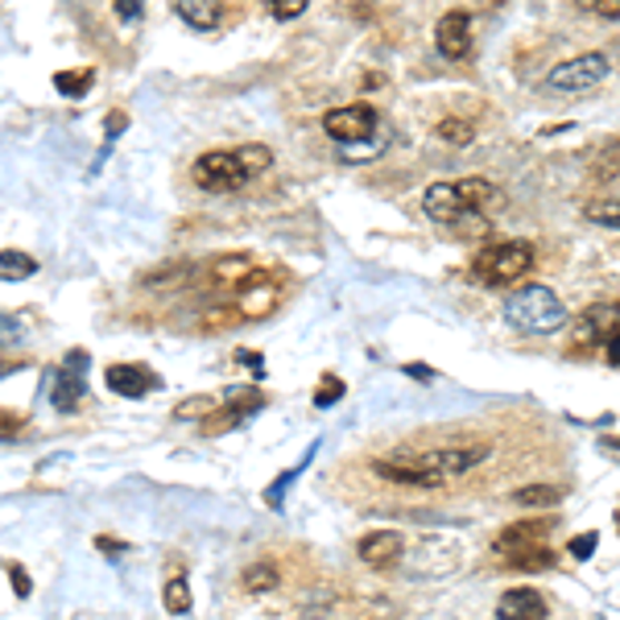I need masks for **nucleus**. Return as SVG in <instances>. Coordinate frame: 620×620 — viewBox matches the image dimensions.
Instances as JSON below:
<instances>
[{"instance_id": "nucleus-39", "label": "nucleus", "mask_w": 620, "mask_h": 620, "mask_svg": "<svg viewBox=\"0 0 620 620\" xmlns=\"http://www.w3.org/2000/svg\"><path fill=\"white\" fill-rule=\"evenodd\" d=\"M104 132H108V141H112L116 132H125V116H112V125H104Z\"/></svg>"}, {"instance_id": "nucleus-21", "label": "nucleus", "mask_w": 620, "mask_h": 620, "mask_svg": "<svg viewBox=\"0 0 620 620\" xmlns=\"http://www.w3.org/2000/svg\"><path fill=\"white\" fill-rule=\"evenodd\" d=\"M240 588H245L248 596H265L277 588V567L274 563H253L245 571V579H240Z\"/></svg>"}, {"instance_id": "nucleus-31", "label": "nucleus", "mask_w": 620, "mask_h": 620, "mask_svg": "<svg viewBox=\"0 0 620 620\" xmlns=\"http://www.w3.org/2000/svg\"><path fill=\"white\" fill-rule=\"evenodd\" d=\"M294 476H298V468H294V472H282V480L265 489V505H274V509L282 505V501H286V489H289V484H294Z\"/></svg>"}, {"instance_id": "nucleus-5", "label": "nucleus", "mask_w": 620, "mask_h": 620, "mask_svg": "<svg viewBox=\"0 0 620 620\" xmlns=\"http://www.w3.org/2000/svg\"><path fill=\"white\" fill-rule=\"evenodd\" d=\"M397 463H410L419 472H431V476L447 480L472 472L476 463L489 460V443H468V447H431V451H397L393 455Z\"/></svg>"}, {"instance_id": "nucleus-26", "label": "nucleus", "mask_w": 620, "mask_h": 620, "mask_svg": "<svg viewBox=\"0 0 620 620\" xmlns=\"http://www.w3.org/2000/svg\"><path fill=\"white\" fill-rule=\"evenodd\" d=\"M339 397H344V381H339V376H323V385L315 390V405H318V410H332Z\"/></svg>"}, {"instance_id": "nucleus-10", "label": "nucleus", "mask_w": 620, "mask_h": 620, "mask_svg": "<svg viewBox=\"0 0 620 620\" xmlns=\"http://www.w3.org/2000/svg\"><path fill=\"white\" fill-rule=\"evenodd\" d=\"M434 46H439V55L451 58V62L468 58V50H472V13L451 9V13L439 17V26H434Z\"/></svg>"}, {"instance_id": "nucleus-30", "label": "nucleus", "mask_w": 620, "mask_h": 620, "mask_svg": "<svg viewBox=\"0 0 620 620\" xmlns=\"http://www.w3.org/2000/svg\"><path fill=\"white\" fill-rule=\"evenodd\" d=\"M554 563V554L547 547L534 550V554H521V559H509V567H518V571H538V567H550Z\"/></svg>"}, {"instance_id": "nucleus-16", "label": "nucleus", "mask_w": 620, "mask_h": 620, "mask_svg": "<svg viewBox=\"0 0 620 620\" xmlns=\"http://www.w3.org/2000/svg\"><path fill=\"white\" fill-rule=\"evenodd\" d=\"M174 9L199 33H207V29H216L224 21V0H174Z\"/></svg>"}, {"instance_id": "nucleus-7", "label": "nucleus", "mask_w": 620, "mask_h": 620, "mask_svg": "<svg viewBox=\"0 0 620 620\" xmlns=\"http://www.w3.org/2000/svg\"><path fill=\"white\" fill-rule=\"evenodd\" d=\"M381 125V116L376 108L368 104H347V108H332V112H323V132L339 145H356V141H368Z\"/></svg>"}, {"instance_id": "nucleus-19", "label": "nucleus", "mask_w": 620, "mask_h": 620, "mask_svg": "<svg viewBox=\"0 0 620 620\" xmlns=\"http://www.w3.org/2000/svg\"><path fill=\"white\" fill-rule=\"evenodd\" d=\"M559 501H563V489H554V484H530V489L513 492V505L521 509H550Z\"/></svg>"}, {"instance_id": "nucleus-24", "label": "nucleus", "mask_w": 620, "mask_h": 620, "mask_svg": "<svg viewBox=\"0 0 620 620\" xmlns=\"http://www.w3.org/2000/svg\"><path fill=\"white\" fill-rule=\"evenodd\" d=\"M588 219H592V224H604L608 232H617V224H620L617 195H608V203H592V207H588Z\"/></svg>"}, {"instance_id": "nucleus-34", "label": "nucleus", "mask_w": 620, "mask_h": 620, "mask_svg": "<svg viewBox=\"0 0 620 620\" xmlns=\"http://www.w3.org/2000/svg\"><path fill=\"white\" fill-rule=\"evenodd\" d=\"M9 579H13V592L21 596V600H26L29 592H33V583H29V575H26V567H9Z\"/></svg>"}, {"instance_id": "nucleus-4", "label": "nucleus", "mask_w": 620, "mask_h": 620, "mask_svg": "<svg viewBox=\"0 0 620 620\" xmlns=\"http://www.w3.org/2000/svg\"><path fill=\"white\" fill-rule=\"evenodd\" d=\"M534 269V245L530 240H496V245H484L472 257V282L480 286H509Z\"/></svg>"}, {"instance_id": "nucleus-25", "label": "nucleus", "mask_w": 620, "mask_h": 620, "mask_svg": "<svg viewBox=\"0 0 620 620\" xmlns=\"http://www.w3.org/2000/svg\"><path fill=\"white\" fill-rule=\"evenodd\" d=\"M451 228L460 232V236H489V216L484 211H463Z\"/></svg>"}, {"instance_id": "nucleus-37", "label": "nucleus", "mask_w": 620, "mask_h": 620, "mask_svg": "<svg viewBox=\"0 0 620 620\" xmlns=\"http://www.w3.org/2000/svg\"><path fill=\"white\" fill-rule=\"evenodd\" d=\"M116 13L125 17V21H132V17L141 13V0H116Z\"/></svg>"}, {"instance_id": "nucleus-23", "label": "nucleus", "mask_w": 620, "mask_h": 620, "mask_svg": "<svg viewBox=\"0 0 620 620\" xmlns=\"http://www.w3.org/2000/svg\"><path fill=\"white\" fill-rule=\"evenodd\" d=\"M434 132H439V141L463 149V145H472V137H476V125H468V120H443Z\"/></svg>"}, {"instance_id": "nucleus-6", "label": "nucleus", "mask_w": 620, "mask_h": 620, "mask_svg": "<svg viewBox=\"0 0 620 620\" xmlns=\"http://www.w3.org/2000/svg\"><path fill=\"white\" fill-rule=\"evenodd\" d=\"M608 75H612V62L592 50V55H579V58L559 62V67L547 75V91H554V96H583V91H596Z\"/></svg>"}, {"instance_id": "nucleus-15", "label": "nucleus", "mask_w": 620, "mask_h": 620, "mask_svg": "<svg viewBox=\"0 0 620 620\" xmlns=\"http://www.w3.org/2000/svg\"><path fill=\"white\" fill-rule=\"evenodd\" d=\"M373 472L381 480H390V484H405V489H439V484H443V480L431 476V472H419V468L397 463V460H373Z\"/></svg>"}, {"instance_id": "nucleus-20", "label": "nucleus", "mask_w": 620, "mask_h": 620, "mask_svg": "<svg viewBox=\"0 0 620 620\" xmlns=\"http://www.w3.org/2000/svg\"><path fill=\"white\" fill-rule=\"evenodd\" d=\"M55 87L62 91V96H75V100H83L87 91L96 87V71H87V67H79V71H58L55 75Z\"/></svg>"}, {"instance_id": "nucleus-11", "label": "nucleus", "mask_w": 620, "mask_h": 620, "mask_svg": "<svg viewBox=\"0 0 620 620\" xmlns=\"http://www.w3.org/2000/svg\"><path fill=\"white\" fill-rule=\"evenodd\" d=\"M236 303L248 315H265L277 303V277L265 269H245V277H236Z\"/></svg>"}, {"instance_id": "nucleus-33", "label": "nucleus", "mask_w": 620, "mask_h": 620, "mask_svg": "<svg viewBox=\"0 0 620 620\" xmlns=\"http://www.w3.org/2000/svg\"><path fill=\"white\" fill-rule=\"evenodd\" d=\"M13 339H21V323L9 311H0V344H13Z\"/></svg>"}, {"instance_id": "nucleus-14", "label": "nucleus", "mask_w": 620, "mask_h": 620, "mask_svg": "<svg viewBox=\"0 0 620 620\" xmlns=\"http://www.w3.org/2000/svg\"><path fill=\"white\" fill-rule=\"evenodd\" d=\"M104 381H108V390L120 393V397H145V393H154L161 385L158 376L149 373V368H141V364H112Z\"/></svg>"}, {"instance_id": "nucleus-1", "label": "nucleus", "mask_w": 620, "mask_h": 620, "mask_svg": "<svg viewBox=\"0 0 620 620\" xmlns=\"http://www.w3.org/2000/svg\"><path fill=\"white\" fill-rule=\"evenodd\" d=\"M274 166V154L265 145H240V149H211L190 166L195 187L211 190V195H228L240 190L245 183L260 178V174Z\"/></svg>"}, {"instance_id": "nucleus-9", "label": "nucleus", "mask_w": 620, "mask_h": 620, "mask_svg": "<svg viewBox=\"0 0 620 620\" xmlns=\"http://www.w3.org/2000/svg\"><path fill=\"white\" fill-rule=\"evenodd\" d=\"M608 335H617V306H588L583 315L571 323V344L579 352H592V347H604Z\"/></svg>"}, {"instance_id": "nucleus-22", "label": "nucleus", "mask_w": 620, "mask_h": 620, "mask_svg": "<svg viewBox=\"0 0 620 620\" xmlns=\"http://www.w3.org/2000/svg\"><path fill=\"white\" fill-rule=\"evenodd\" d=\"M161 600H166V612H170V617H187V612H190V588H187V579L174 575L170 583H166Z\"/></svg>"}, {"instance_id": "nucleus-28", "label": "nucleus", "mask_w": 620, "mask_h": 620, "mask_svg": "<svg viewBox=\"0 0 620 620\" xmlns=\"http://www.w3.org/2000/svg\"><path fill=\"white\" fill-rule=\"evenodd\" d=\"M265 9H269L277 21H294V17L306 13V0H265Z\"/></svg>"}, {"instance_id": "nucleus-8", "label": "nucleus", "mask_w": 620, "mask_h": 620, "mask_svg": "<svg viewBox=\"0 0 620 620\" xmlns=\"http://www.w3.org/2000/svg\"><path fill=\"white\" fill-rule=\"evenodd\" d=\"M554 530V518H525V521H513L505 525L501 534H496V554L501 559H521V554H534V550L547 547V534Z\"/></svg>"}, {"instance_id": "nucleus-27", "label": "nucleus", "mask_w": 620, "mask_h": 620, "mask_svg": "<svg viewBox=\"0 0 620 620\" xmlns=\"http://www.w3.org/2000/svg\"><path fill=\"white\" fill-rule=\"evenodd\" d=\"M216 402L219 397H190V402H183L174 414H178V419H207V414L216 410Z\"/></svg>"}, {"instance_id": "nucleus-3", "label": "nucleus", "mask_w": 620, "mask_h": 620, "mask_svg": "<svg viewBox=\"0 0 620 620\" xmlns=\"http://www.w3.org/2000/svg\"><path fill=\"white\" fill-rule=\"evenodd\" d=\"M501 199V190L484 183V178H460V183H434L422 195V211L434 219V224H455L463 211H484L489 203Z\"/></svg>"}, {"instance_id": "nucleus-2", "label": "nucleus", "mask_w": 620, "mask_h": 620, "mask_svg": "<svg viewBox=\"0 0 620 620\" xmlns=\"http://www.w3.org/2000/svg\"><path fill=\"white\" fill-rule=\"evenodd\" d=\"M567 303L550 286H521L505 298V323L525 335H550L567 327Z\"/></svg>"}, {"instance_id": "nucleus-32", "label": "nucleus", "mask_w": 620, "mask_h": 620, "mask_svg": "<svg viewBox=\"0 0 620 620\" xmlns=\"http://www.w3.org/2000/svg\"><path fill=\"white\" fill-rule=\"evenodd\" d=\"M596 542H600V534H579V538H571V559H592L596 554Z\"/></svg>"}, {"instance_id": "nucleus-35", "label": "nucleus", "mask_w": 620, "mask_h": 620, "mask_svg": "<svg viewBox=\"0 0 620 620\" xmlns=\"http://www.w3.org/2000/svg\"><path fill=\"white\" fill-rule=\"evenodd\" d=\"M17 431H21V419H13L9 410H0V443H4V439H13Z\"/></svg>"}, {"instance_id": "nucleus-41", "label": "nucleus", "mask_w": 620, "mask_h": 620, "mask_svg": "<svg viewBox=\"0 0 620 620\" xmlns=\"http://www.w3.org/2000/svg\"><path fill=\"white\" fill-rule=\"evenodd\" d=\"M480 4H496V0H480Z\"/></svg>"}, {"instance_id": "nucleus-17", "label": "nucleus", "mask_w": 620, "mask_h": 620, "mask_svg": "<svg viewBox=\"0 0 620 620\" xmlns=\"http://www.w3.org/2000/svg\"><path fill=\"white\" fill-rule=\"evenodd\" d=\"M87 393V385H83V376L79 373H55V390H50V405H55L58 414H71L75 405H79V397Z\"/></svg>"}, {"instance_id": "nucleus-18", "label": "nucleus", "mask_w": 620, "mask_h": 620, "mask_svg": "<svg viewBox=\"0 0 620 620\" xmlns=\"http://www.w3.org/2000/svg\"><path fill=\"white\" fill-rule=\"evenodd\" d=\"M38 274V260L17 248H0V282H26Z\"/></svg>"}, {"instance_id": "nucleus-36", "label": "nucleus", "mask_w": 620, "mask_h": 620, "mask_svg": "<svg viewBox=\"0 0 620 620\" xmlns=\"http://www.w3.org/2000/svg\"><path fill=\"white\" fill-rule=\"evenodd\" d=\"M405 376H414V381L426 385V381H434V368L431 364H405Z\"/></svg>"}, {"instance_id": "nucleus-40", "label": "nucleus", "mask_w": 620, "mask_h": 620, "mask_svg": "<svg viewBox=\"0 0 620 620\" xmlns=\"http://www.w3.org/2000/svg\"><path fill=\"white\" fill-rule=\"evenodd\" d=\"M96 547H100L104 554H108V550H112V554H116V550H125L120 542H116V538H96Z\"/></svg>"}, {"instance_id": "nucleus-12", "label": "nucleus", "mask_w": 620, "mask_h": 620, "mask_svg": "<svg viewBox=\"0 0 620 620\" xmlns=\"http://www.w3.org/2000/svg\"><path fill=\"white\" fill-rule=\"evenodd\" d=\"M361 563L373 567V571H390V567L402 563L405 554V538L397 530H381V534H368L361 538Z\"/></svg>"}, {"instance_id": "nucleus-13", "label": "nucleus", "mask_w": 620, "mask_h": 620, "mask_svg": "<svg viewBox=\"0 0 620 620\" xmlns=\"http://www.w3.org/2000/svg\"><path fill=\"white\" fill-rule=\"evenodd\" d=\"M496 620H547V600L538 588H509L496 600Z\"/></svg>"}, {"instance_id": "nucleus-38", "label": "nucleus", "mask_w": 620, "mask_h": 620, "mask_svg": "<svg viewBox=\"0 0 620 620\" xmlns=\"http://www.w3.org/2000/svg\"><path fill=\"white\" fill-rule=\"evenodd\" d=\"M87 368V352H67V373H83Z\"/></svg>"}, {"instance_id": "nucleus-29", "label": "nucleus", "mask_w": 620, "mask_h": 620, "mask_svg": "<svg viewBox=\"0 0 620 620\" xmlns=\"http://www.w3.org/2000/svg\"><path fill=\"white\" fill-rule=\"evenodd\" d=\"M583 13L592 17H604V21H617L620 17V0H575Z\"/></svg>"}]
</instances>
